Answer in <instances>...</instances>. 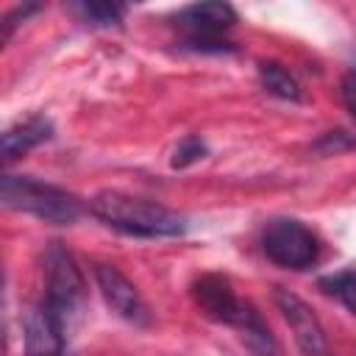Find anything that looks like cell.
Instances as JSON below:
<instances>
[{
  "instance_id": "6da1fadb",
  "label": "cell",
  "mask_w": 356,
  "mask_h": 356,
  "mask_svg": "<svg viewBox=\"0 0 356 356\" xmlns=\"http://www.w3.org/2000/svg\"><path fill=\"white\" fill-rule=\"evenodd\" d=\"M89 211L97 220H103L108 228L122 231L128 236L156 239V236H181V234H186V217L184 214H178L167 206L142 200V197L122 195V192L95 195L89 200Z\"/></svg>"
},
{
  "instance_id": "7a4b0ae2",
  "label": "cell",
  "mask_w": 356,
  "mask_h": 356,
  "mask_svg": "<svg viewBox=\"0 0 356 356\" xmlns=\"http://www.w3.org/2000/svg\"><path fill=\"white\" fill-rule=\"evenodd\" d=\"M0 197H3V206L33 214L53 225H72L83 214V203L78 195L61 186L36 181L31 175H3Z\"/></svg>"
},
{
  "instance_id": "3957f363",
  "label": "cell",
  "mask_w": 356,
  "mask_h": 356,
  "mask_svg": "<svg viewBox=\"0 0 356 356\" xmlns=\"http://www.w3.org/2000/svg\"><path fill=\"white\" fill-rule=\"evenodd\" d=\"M44 309L58 320V325L70 334L72 320L83 300V275L72 259V253L61 242H50L44 248Z\"/></svg>"
},
{
  "instance_id": "277c9868",
  "label": "cell",
  "mask_w": 356,
  "mask_h": 356,
  "mask_svg": "<svg viewBox=\"0 0 356 356\" xmlns=\"http://www.w3.org/2000/svg\"><path fill=\"white\" fill-rule=\"evenodd\" d=\"M261 250L278 267L306 270L317 259V239L303 222L278 217V220L267 222V228L261 234Z\"/></svg>"
},
{
  "instance_id": "5b68a950",
  "label": "cell",
  "mask_w": 356,
  "mask_h": 356,
  "mask_svg": "<svg viewBox=\"0 0 356 356\" xmlns=\"http://www.w3.org/2000/svg\"><path fill=\"white\" fill-rule=\"evenodd\" d=\"M275 306L284 314V320H286V325H289V331L298 342L300 356H331L325 331H323L317 314L309 309V303L303 298L278 286L275 289Z\"/></svg>"
},
{
  "instance_id": "8992f818",
  "label": "cell",
  "mask_w": 356,
  "mask_h": 356,
  "mask_svg": "<svg viewBox=\"0 0 356 356\" xmlns=\"http://www.w3.org/2000/svg\"><path fill=\"white\" fill-rule=\"evenodd\" d=\"M95 281H97V289H100L103 300L108 303V309L117 317H122L125 323H134V325H147L150 323V312H147V303L142 300L139 289L114 264L97 261L95 264Z\"/></svg>"
},
{
  "instance_id": "52a82bcc",
  "label": "cell",
  "mask_w": 356,
  "mask_h": 356,
  "mask_svg": "<svg viewBox=\"0 0 356 356\" xmlns=\"http://www.w3.org/2000/svg\"><path fill=\"white\" fill-rule=\"evenodd\" d=\"M175 22L189 33L186 44L217 42V36L236 22V11L228 3H192L175 14Z\"/></svg>"
},
{
  "instance_id": "ba28073f",
  "label": "cell",
  "mask_w": 356,
  "mask_h": 356,
  "mask_svg": "<svg viewBox=\"0 0 356 356\" xmlns=\"http://www.w3.org/2000/svg\"><path fill=\"white\" fill-rule=\"evenodd\" d=\"M192 298H195L197 309L206 317H211L217 323H225V325H236V320L242 314V306H245V300L236 298L231 281L225 275H217V273L200 275L192 284Z\"/></svg>"
},
{
  "instance_id": "9c48e42d",
  "label": "cell",
  "mask_w": 356,
  "mask_h": 356,
  "mask_svg": "<svg viewBox=\"0 0 356 356\" xmlns=\"http://www.w3.org/2000/svg\"><path fill=\"white\" fill-rule=\"evenodd\" d=\"M53 136V122L44 120V117H28L17 125H11L6 134H3V161H14L19 156H25L28 150L39 147L42 142H47Z\"/></svg>"
},
{
  "instance_id": "30bf717a",
  "label": "cell",
  "mask_w": 356,
  "mask_h": 356,
  "mask_svg": "<svg viewBox=\"0 0 356 356\" xmlns=\"http://www.w3.org/2000/svg\"><path fill=\"white\" fill-rule=\"evenodd\" d=\"M234 328L242 331V337H245L248 348L253 350V356H278V345H275V339H273L267 323L261 320V314L256 312L253 303L245 300L242 314H239V320H236Z\"/></svg>"
},
{
  "instance_id": "8fae6325",
  "label": "cell",
  "mask_w": 356,
  "mask_h": 356,
  "mask_svg": "<svg viewBox=\"0 0 356 356\" xmlns=\"http://www.w3.org/2000/svg\"><path fill=\"white\" fill-rule=\"evenodd\" d=\"M259 81H261V86H264L270 95H275V97H281V100H300V86H298V81L289 75V70H284V67L275 64V61H261V64H259Z\"/></svg>"
},
{
  "instance_id": "7c38bea8",
  "label": "cell",
  "mask_w": 356,
  "mask_h": 356,
  "mask_svg": "<svg viewBox=\"0 0 356 356\" xmlns=\"http://www.w3.org/2000/svg\"><path fill=\"white\" fill-rule=\"evenodd\" d=\"M72 11L86 22V25H95V28H111V25H120L122 17H125V6L122 3H97V0H89V3H72Z\"/></svg>"
},
{
  "instance_id": "4fadbf2b",
  "label": "cell",
  "mask_w": 356,
  "mask_h": 356,
  "mask_svg": "<svg viewBox=\"0 0 356 356\" xmlns=\"http://www.w3.org/2000/svg\"><path fill=\"white\" fill-rule=\"evenodd\" d=\"M317 286L337 298L348 312L356 314V270H342V273H331V275H323L317 281Z\"/></svg>"
},
{
  "instance_id": "5bb4252c",
  "label": "cell",
  "mask_w": 356,
  "mask_h": 356,
  "mask_svg": "<svg viewBox=\"0 0 356 356\" xmlns=\"http://www.w3.org/2000/svg\"><path fill=\"white\" fill-rule=\"evenodd\" d=\"M203 156H206L203 139H200V136H186V139L175 147V153H172V167H189L192 161H197V159H203Z\"/></svg>"
},
{
  "instance_id": "9a60e30c",
  "label": "cell",
  "mask_w": 356,
  "mask_h": 356,
  "mask_svg": "<svg viewBox=\"0 0 356 356\" xmlns=\"http://www.w3.org/2000/svg\"><path fill=\"white\" fill-rule=\"evenodd\" d=\"M33 11H39V6H36V3H28V6H17V8H14V11H11L6 19H3V22H6V25H3V39H8V36H11V31H14L17 19H25V17H28V14H33Z\"/></svg>"
},
{
  "instance_id": "2e32d148",
  "label": "cell",
  "mask_w": 356,
  "mask_h": 356,
  "mask_svg": "<svg viewBox=\"0 0 356 356\" xmlns=\"http://www.w3.org/2000/svg\"><path fill=\"white\" fill-rule=\"evenodd\" d=\"M342 100H345L348 111L356 120V72H348L345 75V81H342Z\"/></svg>"
},
{
  "instance_id": "e0dca14e",
  "label": "cell",
  "mask_w": 356,
  "mask_h": 356,
  "mask_svg": "<svg viewBox=\"0 0 356 356\" xmlns=\"http://www.w3.org/2000/svg\"><path fill=\"white\" fill-rule=\"evenodd\" d=\"M50 356H64V353H50Z\"/></svg>"
}]
</instances>
